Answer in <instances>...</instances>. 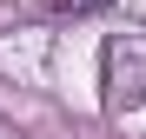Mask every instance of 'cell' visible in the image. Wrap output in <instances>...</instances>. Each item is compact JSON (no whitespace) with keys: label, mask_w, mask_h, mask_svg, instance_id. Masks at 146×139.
Wrapping results in <instances>:
<instances>
[{"label":"cell","mask_w":146,"mask_h":139,"mask_svg":"<svg viewBox=\"0 0 146 139\" xmlns=\"http://www.w3.org/2000/svg\"><path fill=\"white\" fill-rule=\"evenodd\" d=\"M106 0H46V13H100Z\"/></svg>","instance_id":"obj_1"}]
</instances>
